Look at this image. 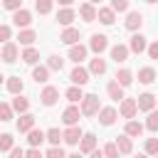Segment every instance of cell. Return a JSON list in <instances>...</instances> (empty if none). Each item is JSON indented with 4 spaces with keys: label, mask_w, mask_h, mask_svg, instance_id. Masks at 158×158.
<instances>
[{
    "label": "cell",
    "mask_w": 158,
    "mask_h": 158,
    "mask_svg": "<svg viewBox=\"0 0 158 158\" xmlns=\"http://www.w3.org/2000/svg\"><path fill=\"white\" fill-rule=\"evenodd\" d=\"M59 40L64 42V44H69V47H74L77 42H79V30L77 27H67L62 35H59Z\"/></svg>",
    "instance_id": "14"
},
{
    "label": "cell",
    "mask_w": 158,
    "mask_h": 158,
    "mask_svg": "<svg viewBox=\"0 0 158 158\" xmlns=\"http://www.w3.org/2000/svg\"><path fill=\"white\" fill-rule=\"evenodd\" d=\"M27 109H30V101H27L25 96H15V99H12V111H17V114L22 116V114H27Z\"/></svg>",
    "instance_id": "24"
},
{
    "label": "cell",
    "mask_w": 158,
    "mask_h": 158,
    "mask_svg": "<svg viewBox=\"0 0 158 158\" xmlns=\"http://www.w3.org/2000/svg\"><path fill=\"white\" fill-rule=\"evenodd\" d=\"M35 7H37V12H40V15H47V12L52 10V0H37V2H35Z\"/></svg>",
    "instance_id": "40"
},
{
    "label": "cell",
    "mask_w": 158,
    "mask_h": 158,
    "mask_svg": "<svg viewBox=\"0 0 158 158\" xmlns=\"http://www.w3.org/2000/svg\"><path fill=\"white\" fill-rule=\"evenodd\" d=\"M106 91H109V96H111L114 101H123V99H126V96H123V86H121L118 81H109Z\"/></svg>",
    "instance_id": "19"
},
{
    "label": "cell",
    "mask_w": 158,
    "mask_h": 158,
    "mask_svg": "<svg viewBox=\"0 0 158 158\" xmlns=\"http://www.w3.org/2000/svg\"><path fill=\"white\" fill-rule=\"evenodd\" d=\"M12 22H15L17 27H27V25L32 22V15H30V10H25V7H22V10H17V12L12 15Z\"/></svg>",
    "instance_id": "17"
},
{
    "label": "cell",
    "mask_w": 158,
    "mask_h": 158,
    "mask_svg": "<svg viewBox=\"0 0 158 158\" xmlns=\"http://www.w3.org/2000/svg\"><path fill=\"white\" fill-rule=\"evenodd\" d=\"M44 138H47L52 146H59V138H62V133H59V128H49V131L44 133Z\"/></svg>",
    "instance_id": "38"
},
{
    "label": "cell",
    "mask_w": 158,
    "mask_h": 158,
    "mask_svg": "<svg viewBox=\"0 0 158 158\" xmlns=\"http://www.w3.org/2000/svg\"><path fill=\"white\" fill-rule=\"evenodd\" d=\"M136 106H138V111H148V114H151L153 106H156V96L146 91V94H141V96L136 99Z\"/></svg>",
    "instance_id": "4"
},
{
    "label": "cell",
    "mask_w": 158,
    "mask_h": 158,
    "mask_svg": "<svg viewBox=\"0 0 158 158\" xmlns=\"http://www.w3.org/2000/svg\"><path fill=\"white\" fill-rule=\"evenodd\" d=\"M79 114H81V109H77V106H67L64 114H62V121H64L67 126H77V123H79Z\"/></svg>",
    "instance_id": "7"
},
{
    "label": "cell",
    "mask_w": 158,
    "mask_h": 158,
    "mask_svg": "<svg viewBox=\"0 0 158 158\" xmlns=\"http://www.w3.org/2000/svg\"><path fill=\"white\" fill-rule=\"evenodd\" d=\"M10 158H25V151L22 148H12L10 151Z\"/></svg>",
    "instance_id": "49"
},
{
    "label": "cell",
    "mask_w": 158,
    "mask_h": 158,
    "mask_svg": "<svg viewBox=\"0 0 158 158\" xmlns=\"http://www.w3.org/2000/svg\"><path fill=\"white\" fill-rule=\"evenodd\" d=\"M116 148H118V153H131V148H133V146H131V138H128L126 133L118 136V138H116Z\"/></svg>",
    "instance_id": "30"
},
{
    "label": "cell",
    "mask_w": 158,
    "mask_h": 158,
    "mask_svg": "<svg viewBox=\"0 0 158 158\" xmlns=\"http://www.w3.org/2000/svg\"><path fill=\"white\" fill-rule=\"evenodd\" d=\"M86 52H89V49H86L84 44H74V47H69V59L79 64V62L86 59Z\"/></svg>",
    "instance_id": "18"
},
{
    "label": "cell",
    "mask_w": 158,
    "mask_h": 158,
    "mask_svg": "<svg viewBox=\"0 0 158 158\" xmlns=\"http://www.w3.org/2000/svg\"><path fill=\"white\" fill-rule=\"evenodd\" d=\"M5 7L17 12V10H22V0H5Z\"/></svg>",
    "instance_id": "45"
},
{
    "label": "cell",
    "mask_w": 158,
    "mask_h": 158,
    "mask_svg": "<svg viewBox=\"0 0 158 158\" xmlns=\"http://www.w3.org/2000/svg\"><path fill=\"white\" fill-rule=\"evenodd\" d=\"M10 35H12V32H10V27H7V25H0V42H5V44H7Z\"/></svg>",
    "instance_id": "46"
},
{
    "label": "cell",
    "mask_w": 158,
    "mask_h": 158,
    "mask_svg": "<svg viewBox=\"0 0 158 158\" xmlns=\"http://www.w3.org/2000/svg\"><path fill=\"white\" fill-rule=\"evenodd\" d=\"M118 111H121V116H123V118H133V116H136V111H138V106H136V99H123Z\"/></svg>",
    "instance_id": "12"
},
{
    "label": "cell",
    "mask_w": 158,
    "mask_h": 158,
    "mask_svg": "<svg viewBox=\"0 0 158 158\" xmlns=\"http://www.w3.org/2000/svg\"><path fill=\"white\" fill-rule=\"evenodd\" d=\"M136 158H148V156H143V153H141V156H136Z\"/></svg>",
    "instance_id": "52"
},
{
    "label": "cell",
    "mask_w": 158,
    "mask_h": 158,
    "mask_svg": "<svg viewBox=\"0 0 158 158\" xmlns=\"http://www.w3.org/2000/svg\"><path fill=\"white\" fill-rule=\"evenodd\" d=\"M2 79H5V77H2V74H0V84H2Z\"/></svg>",
    "instance_id": "53"
},
{
    "label": "cell",
    "mask_w": 158,
    "mask_h": 158,
    "mask_svg": "<svg viewBox=\"0 0 158 158\" xmlns=\"http://www.w3.org/2000/svg\"><path fill=\"white\" fill-rule=\"evenodd\" d=\"M62 67H64V59H62V57L52 54V57L47 59V69H49V72H62Z\"/></svg>",
    "instance_id": "33"
},
{
    "label": "cell",
    "mask_w": 158,
    "mask_h": 158,
    "mask_svg": "<svg viewBox=\"0 0 158 158\" xmlns=\"http://www.w3.org/2000/svg\"><path fill=\"white\" fill-rule=\"evenodd\" d=\"M57 20H59V25L69 27V25L74 22V10H72V7H62V10L57 12Z\"/></svg>",
    "instance_id": "20"
},
{
    "label": "cell",
    "mask_w": 158,
    "mask_h": 158,
    "mask_svg": "<svg viewBox=\"0 0 158 158\" xmlns=\"http://www.w3.org/2000/svg\"><path fill=\"white\" fill-rule=\"evenodd\" d=\"M143 25V15L141 12H128V17H126V30H138Z\"/></svg>",
    "instance_id": "21"
},
{
    "label": "cell",
    "mask_w": 158,
    "mask_h": 158,
    "mask_svg": "<svg viewBox=\"0 0 158 158\" xmlns=\"http://www.w3.org/2000/svg\"><path fill=\"white\" fill-rule=\"evenodd\" d=\"M128 47L126 44H116V47H111V59L116 62V64H121V62H126L128 59Z\"/></svg>",
    "instance_id": "15"
},
{
    "label": "cell",
    "mask_w": 158,
    "mask_h": 158,
    "mask_svg": "<svg viewBox=\"0 0 158 158\" xmlns=\"http://www.w3.org/2000/svg\"><path fill=\"white\" fill-rule=\"evenodd\" d=\"M42 104L44 106H54L57 104V99H59V91H57V86H44V91H42Z\"/></svg>",
    "instance_id": "11"
},
{
    "label": "cell",
    "mask_w": 158,
    "mask_h": 158,
    "mask_svg": "<svg viewBox=\"0 0 158 158\" xmlns=\"http://www.w3.org/2000/svg\"><path fill=\"white\" fill-rule=\"evenodd\" d=\"M116 116H118V114H116L114 106H104V109L99 111V121H101L104 126H111V123L116 121Z\"/></svg>",
    "instance_id": "16"
},
{
    "label": "cell",
    "mask_w": 158,
    "mask_h": 158,
    "mask_svg": "<svg viewBox=\"0 0 158 158\" xmlns=\"http://www.w3.org/2000/svg\"><path fill=\"white\" fill-rule=\"evenodd\" d=\"M89 158H104V151H94V153H91Z\"/></svg>",
    "instance_id": "50"
},
{
    "label": "cell",
    "mask_w": 158,
    "mask_h": 158,
    "mask_svg": "<svg viewBox=\"0 0 158 158\" xmlns=\"http://www.w3.org/2000/svg\"><path fill=\"white\" fill-rule=\"evenodd\" d=\"M67 99L74 104V101H81L84 99V94H81V86H69L67 89Z\"/></svg>",
    "instance_id": "36"
},
{
    "label": "cell",
    "mask_w": 158,
    "mask_h": 158,
    "mask_svg": "<svg viewBox=\"0 0 158 158\" xmlns=\"http://www.w3.org/2000/svg\"><path fill=\"white\" fill-rule=\"evenodd\" d=\"M79 15H81L84 22H94L96 15H99V10H96L91 2H81V5H79Z\"/></svg>",
    "instance_id": "5"
},
{
    "label": "cell",
    "mask_w": 158,
    "mask_h": 158,
    "mask_svg": "<svg viewBox=\"0 0 158 158\" xmlns=\"http://www.w3.org/2000/svg\"><path fill=\"white\" fill-rule=\"evenodd\" d=\"M0 121H12V106L0 101Z\"/></svg>",
    "instance_id": "39"
},
{
    "label": "cell",
    "mask_w": 158,
    "mask_h": 158,
    "mask_svg": "<svg viewBox=\"0 0 158 158\" xmlns=\"http://www.w3.org/2000/svg\"><path fill=\"white\" fill-rule=\"evenodd\" d=\"M42 141H44V133H42V131H37V128H32V131L27 133V143H30L32 148H37V146H40Z\"/></svg>",
    "instance_id": "29"
},
{
    "label": "cell",
    "mask_w": 158,
    "mask_h": 158,
    "mask_svg": "<svg viewBox=\"0 0 158 158\" xmlns=\"http://www.w3.org/2000/svg\"><path fill=\"white\" fill-rule=\"evenodd\" d=\"M15 148V138L10 133H0V153L2 151H12Z\"/></svg>",
    "instance_id": "35"
},
{
    "label": "cell",
    "mask_w": 158,
    "mask_h": 158,
    "mask_svg": "<svg viewBox=\"0 0 158 158\" xmlns=\"http://www.w3.org/2000/svg\"><path fill=\"white\" fill-rule=\"evenodd\" d=\"M146 52H148V57H151V59H158V42H151Z\"/></svg>",
    "instance_id": "47"
},
{
    "label": "cell",
    "mask_w": 158,
    "mask_h": 158,
    "mask_svg": "<svg viewBox=\"0 0 158 158\" xmlns=\"http://www.w3.org/2000/svg\"><path fill=\"white\" fill-rule=\"evenodd\" d=\"M156 158H158V156H156Z\"/></svg>",
    "instance_id": "54"
},
{
    "label": "cell",
    "mask_w": 158,
    "mask_h": 158,
    "mask_svg": "<svg viewBox=\"0 0 158 158\" xmlns=\"http://www.w3.org/2000/svg\"><path fill=\"white\" fill-rule=\"evenodd\" d=\"M146 128L153 131V133H158V111H151V114H148V118H146Z\"/></svg>",
    "instance_id": "37"
},
{
    "label": "cell",
    "mask_w": 158,
    "mask_h": 158,
    "mask_svg": "<svg viewBox=\"0 0 158 158\" xmlns=\"http://www.w3.org/2000/svg\"><path fill=\"white\" fill-rule=\"evenodd\" d=\"M138 81H141V84H153V81H156V72H153V67H143V69H138Z\"/></svg>",
    "instance_id": "23"
},
{
    "label": "cell",
    "mask_w": 158,
    "mask_h": 158,
    "mask_svg": "<svg viewBox=\"0 0 158 158\" xmlns=\"http://www.w3.org/2000/svg\"><path fill=\"white\" fill-rule=\"evenodd\" d=\"M99 22L101 25H114V10L111 7H99Z\"/></svg>",
    "instance_id": "25"
},
{
    "label": "cell",
    "mask_w": 158,
    "mask_h": 158,
    "mask_svg": "<svg viewBox=\"0 0 158 158\" xmlns=\"http://www.w3.org/2000/svg\"><path fill=\"white\" fill-rule=\"evenodd\" d=\"M106 72V62L101 59V57H96V59H91L89 62V74H96V77H101Z\"/></svg>",
    "instance_id": "22"
},
{
    "label": "cell",
    "mask_w": 158,
    "mask_h": 158,
    "mask_svg": "<svg viewBox=\"0 0 158 158\" xmlns=\"http://www.w3.org/2000/svg\"><path fill=\"white\" fill-rule=\"evenodd\" d=\"M89 47H91L96 54H101V52L109 47V37H106V35H91V42H89Z\"/></svg>",
    "instance_id": "9"
},
{
    "label": "cell",
    "mask_w": 158,
    "mask_h": 158,
    "mask_svg": "<svg viewBox=\"0 0 158 158\" xmlns=\"http://www.w3.org/2000/svg\"><path fill=\"white\" fill-rule=\"evenodd\" d=\"M101 109H99V96L96 94H86L84 99H81V116H94V114H99Z\"/></svg>",
    "instance_id": "1"
},
{
    "label": "cell",
    "mask_w": 158,
    "mask_h": 158,
    "mask_svg": "<svg viewBox=\"0 0 158 158\" xmlns=\"http://www.w3.org/2000/svg\"><path fill=\"white\" fill-rule=\"evenodd\" d=\"M62 138H64V143H69V146H77V143L84 138V133H81V128H79V126H69V128L62 133Z\"/></svg>",
    "instance_id": "3"
},
{
    "label": "cell",
    "mask_w": 158,
    "mask_h": 158,
    "mask_svg": "<svg viewBox=\"0 0 158 158\" xmlns=\"http://www.w3.org/2000/svg\"><path fill=\"white\" fill-rule=\"evenodd\" d=\"M104 158H118L116 143H106V146H104Z\"/></svg>",
    "instance_id": "42"
},
{
    "label": "cell",
    "mask_w": 158,
    "mask_h": 158,
    "mask_svg": "<svg viewBox=\"0 0 158 158\" xmlns=\"http://www.w3.org/2000/svg\"><path fill=\"white\" fill-rule=\"evenodd\" d=\"M111 10L114 12H123V10H128V2L126 0H111Z\"/></svg>",
    "instance_id": "43"
},
{
    "label": "cell",
    "mask_w": 158,
    "mask_h": 158,
    "mask_svg": "<svg viewBox=\"0 0 158 158\" xmlns=\"http://www.w3.org/2000/svg\"><path fill=\"white\" fill-rule=\"evenodd\" d=\"M25 158H44L37 148H30V151H25Z\"/></svg>",
    "instance_id": "48"
},
{
    "label": "cell",
    "mask_w": 158,
    "mask_h": 158,
    "mask_svg": "<svg viewBox=\"0 0 158 158\" xmlns=\"http://www.w3.org/2000/svg\"><path fill=\"white\" fill-rule=\"evenodd\" d=\"M67 158H81V153H72V156H67Z\"/></svg>",
    "instance_id": "51"
},
{
    "label": "cell",
    "mask_w": 158,
    "mask_h": 158,
    "mask_svg": "<svg viewBox=\"0 0 158 158\" xmlns=\"http://www.w3.org/2000/svg\"><path fill=\"white\" fill-rule=\"evenodd\" d=\"M17 40H20V44H25V47H30V44H32V42L37 40V35H35V30H22Z\"/></svg>",
    "instance_id": "31"
},
{
    "label": "cell",
    "mask_w": 158,
    "mask_h": 158,
    "mask_svg": "<svg viewBox=\"0 0 158 158\" xmlns=\"http://www.w3.org/2000/svg\"><path fill=\"white\" fill-rule=\"evenodd\" d=\"M44 158H67V156H64V151H62L59 146H52V148L47 151V156H44Z\"/></svg>",
    "instance_id": "44"
},
{
    "label": "cell",
    "mask_w": 158,
    "mask_h": 158,
    "mask_svg": "<svg viewBox=\"0 0 158 158\" xmlns=\"http://www.w3.org/2000/svg\"><path fill=\"white\" fill-rule=\"evenodd\" d=\"M79 151L91 156V153L96 151V136H94V133H84V138L79 141Z\"/></svg>",
    "instance_id": "8"
},
{
    "label": "cell",
    "mask_w": 158,
    "mask_h": 158,
    "mask_svg": "<svg viewBox=\"0 0 158 158\" xmlns=\"http://www.w3.org/2000/svg\"><path fill=\"white\" fill-rule=\"evenodd\" d=\"M32 79H35L37 84H44V81L49 79V69H47V67H35V69H32Z\"/></svg>",
    "instance_id": "26"
},
{
    "label": "cell",
    "mask_w": 158,
    "mask_h": 158,
    "mask_svg": "<svg viewBox=\"0 0 158 158\" xmlns=\"http://www.w3.org/2000/svg\"><path fill=\"white\" fill-rule=\"evenodd\" d=\"M143 123H138V121H128L126 123V136H141L143 133Z\"/></svg>",
    "instance_id": "34"
},
{
    "label": "cell",
    "mask_w": 158,
    "mask_h": 158,
    "mask_svg": "<svg viewBox=\"0 0 158 158\" xmlns=\"http://www.w3.org/2000/svg\"><path fill=\"white\" fill-rule=\"evenodd\" d=\"M37 59H40V52H37L35 47H27V49L22 52V62H25V64H35Z\"/></svg>",
    "instance_id": "32"
},
{
    "label": "cell",
    "mask_w": 158,
    "mask_h": 158,
    "mask_svg": "<svg viewBox=\"0 0 158 158\" xmlns=\"http://www.w3.org/2000/svg\"><path fill=\"white\" fill-rule=\"evenodd\" d=\"M114 81H118L121 86H128V84L133 81V74H131L128 69H118V72H116V79H114Z\"/></svg>",
    "instance_id": "28"
},
{
    "label": "cell",
    "mask_w": 158,
    "mask_h": 158,
    "mask_svg": "<svg viewBox=\"0 0 158 158\" xmlns=\"http://www.w3.org/2000/svg\"><path fill=\"white\" fill-rule=\"evenodd\" d=\"M128 49H131V52H136V54L146 52V49H148L146 37H143V35H133V37H131V42H128Z\"/></svg>",
    "instance_id": "10"
},
{
    "label": "cell",
    "mask_w": 158,
    "mask_h": 158,
    "mask_svg": "<svg viewBox=\"0 0 158 158\" xmlns=\"http://www.w3.org/2000/svg\"><path fill=\"white\" fill-rule=\"evenodd\" d=\"M35 128V116L32 114H22L20 118H17V131L20 133H30Z\"/></svg>",
    "instance_id": "13"
},
{
    "label": "cell",
    "mask_w": 158,
    "mask_h": 158,
    "mask_svg": "<svg viewBox=\"0 0 158 158\" xmlns=\"http://www.w3.org/2000/svg\"><path fill=\"white\" fill-rule=\"evenodd\" d=\"M69 79H72V84L74 86H84L86 81H89V69H84V67H74L72 69V74H69Z\"/></svg>",
    "instance_id": "2"
},
{
    "label": "cell",
    "mask_w": 158,
    "mask_h": 158,
    "mask_svg": "<svg viewBox=\"0 0 158 158\" xmlns=\"http://www.w3.org/2000/svg\"><path fill=\"white\" fill-rule=\"evenodd\" d=\"M146 156H158V138L146 141Z\"/></svg>",
    "instance_id": "41"
},
{
    "label": "cell",
    "mask_w": 158,
    "mask_h": 158,
    "mask_svg": "<svg viewBox=\"0 0 158 158\" xmlns=\"http://www.w3.org/2000/svg\"><path fill=\"white\" fill-rule=\"evenodd\" d=\"M0 59H2V62H7V64H12V62L17 59V44H15V42H7V44H2Z\"/></svg>",
    "instance_id": "6"
},
{
    "label": "cell",
    "mask_w": 158,
    "mask_h": 158,
    "mask_svg": "<svg viewBox=\"0 0 158 158\" xmlns=\"http://www.w3.org/2000/svg\"><path fill=\"white\" fill-rule=\"evenodd\" d=\"M22 86H25V84H22V79H20V77H10V79H7V91H10V94L20 96Z\"/></svg>",
    "instance_id": "27"
}]
</instances>
